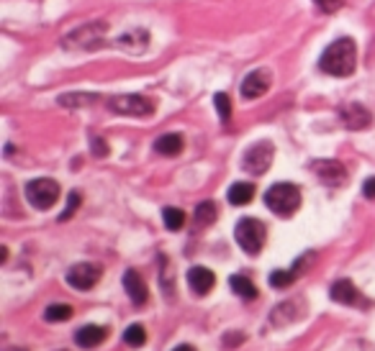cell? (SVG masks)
Returning <instances> with one entry per match:
<instances>
[{
	"label": "cell",
	"mask_w": 375,
	"mask_h": 351,
	"mask_svg": "<svg viewBox=\"0 0 375 351\" xmlns=\"http://www.w3.org/2000/svg\"><path fill=\"white\" fill-rule=\"evenodd\" d=\"M329 295L339 305H360V292H357V288L349 279H337V282L331 285Z\"/></svg>",
	"instance_id": "14"
},
{
	"label": "cell",
	"mask_w": 375,
	"mask_h": 351,
	"mask_svg": "<svg viewBox=\"0 0 375 351\" xmlns=\"http://www.w3.org/2000/svg\"><path fill=\"white\" fill-rule=\"evenodd\" d=\"M357 64V46L352 39H337L334 44L324 49V54L319 59L321 72L331 74V77H349L355 72Z\"/></svg>",
	"instance_id": "1"
},
{
	"label": "cell",
	"mask_w": 375,
	"mask_h": 351,
	"mask_svg": "<svg viewBox=\"0 0 375 351\" xmlns=\"http://www.w3.org/2000/svg\"><path fill=\"white\" fill-rule=\"evenodd\" d=\"M162 223H165V228H170V231H180L185 225V213L180 208H165V210H162Z\"/></svg>",
	"instance_id": "20"
},
{
	"label": "cell",
	"mask_w": 375,
	"mask_h": 351,
	"mask_svg": "<svg viewBox=\"0 0 375 351\" xmlns=\"http://www.w3.org/2000/svg\"><path fill=\"white\" fill-rule=\"evenodd\" d=\"M155 152L165 154V157H177L183 152V136L180 134H162L155 141Z\"/></svg>",
	"instance_id": "17"
},
{
	"label": "cell",
	"mask_w": 375,
	"mask_h": 351,
	"mask_svg": "<svg viewBox=\"0 0 375 351\" xmlns=\"http://www.w3.org/2000/svg\"><path fill=\"white\" fill-rule=\"evenodd\" d=\"M265 205L275 216H293L301 205V190L291 182H278L265 192Z\"/></svg>",
	"instance_id": "2"
},
{
	"label": "cell",
	"mask_w": 375,
	"mask_h": 351,
	"mask_svg": "<svg viewBox=\"0 0 375 351\" xmlns=\"http://www.w3.org/2000/svg\"><path fill=\"white\" fill-rule=\"evenodd\" d=\"M229 285L231 290H234L239 297H244V300H255L257 297V288L252 285V279L244 277V274H231Z\"/></svg>",
	"instance_id": "19"
},
{
	"label": "cell",
	"mask_w": 375,
	"mask_h": 351,
	"mask_svg": "<svg viewBox=\"0 0 375 351\" xmlns=\"http://www.w3.org/2000/svg\"><path fill=\"white\" fill-rule=\"evenodd\" d=\"M363 192H365L367 200H375V177H367L365 185H363Z\"/></svg>",
	"instance_id": "31"
},
{
	"label": "cell",
	"mask_w": 375,
	"mask_h": 351,
	"mask_svg": "<svg viewBox=\"0 0 375 351\" xmlns=\"http://www.w3.org/2000/svg\"><path fill=\"white\" fill-rule=\"evenodd\" d=\"M106 336H108V328H103V325H83L75 333V341L83 349H95V346H101Z\"/></svg>",
	"instance_id": "16"
},
{
	"label": "cell",
	"mask_w": 375,
	"mask_h": 351,
	"mask_svg": "<svg viewBox=\"0 0 375 351\" xmlns=\"http://www.w3.org/2000/svg\"><path fill=\"white\" fill-rule=\"evenodd\" d=\"M106 23H88V26L83 28H75L73 34H67L64 37L62 44L67 46V49H95V46L103 41V34H106Z\"/></svg>",
	"instance_id": "6"
},
{
	"label": "cell",
	"mask_w": 375,
	"mask_h": 351,
	"mask_svg": "<svg viewBox=\"0 0 375 351\" xmlns=\"http://www.w3.org/2000/svg\"><path fill=\"white\" fill-rule=\"evenodd\" d=\"M339 116H342V123L349 128V131H363L373 123V116H370V110L365 106H360V103H349L345 108L339 110Z\"/></svg>",
	"instance_id": "10"
},
{
	"label": "cell",
	"mask_w": 375,
	"mask_h": 351,
	"mask_svg": "<svg viewBox=\"0 0 375 351\" xmlns=\"http://www.w3.org/2000/svg\"><path fill=\"white\" fill-rule=\"evenodd\" d=\"M95 100V95H80V92H73V95H62L59 98V106H64V108H75V106H88V103H93Z\"/></svg>",
	"instance_id": "25"
},
{
	"label": "cell",
	"mask_w": 375,
	"mask_h": 351,
	"mask_svg": "<svg viewBox=\"0 0 375 351\" xmlns=\"http://www.w3.org/2000/svg\"><path fill=\"white\" fill-rule=\"evenodd\" d=\"M6 259H8V249L3 246V249H0V261H6Z\"/></svg>",
	"instance_id": "33"
},
{
	"label": "cell",
	"mask_w": 375,
	"mask_h": 351,
	"mask_svg": "<svg viewBox=\"0 0 375 351\" xmlns=\"http://www.w3.org/2000/svg\"><path fill=\"white\" fill-rule=\"evenodd\" d=\"M44 318L49 321V323H62V321H70V318H73V308L62 305V303H55V305H49L44 310Z\"/></svg>",
	"instance_id": "21"
},
{
	"label": "cell",
	"mask_w": 375,
	"mask_h": 351,
	"mask_svg": "<svg viewBox=\"0 0 375 351\" xmlns=\"http://www.w3.org/2000/svg\"><path fill=\"white\" fill-rule=\"evenodd\" d=\"M124 341L131 346V349H139V346H144L146 343V331H144V325H128L126 331H124Z\"/></svg>",
	"instance_id": "22"
},
{
	"label": "cell",
	"mask_w": 375,
	"mask_h": 351,
	"mask_svg": "<svg viewBox=\"0 0 375 351\" xmlns=\"http://www.w3.org/2000/svg\"><path fill=\"white\" fill-rule=\"evenodd\" d=\"M80 208V192L75 190V192H70L67 195V208H64L62 213H59V223H64V221H70V218L75 216V210Z\"/></svg>",
	"instance_id": "26"
},
{
	"label": "cell",
	"mask_w": 375,
	"mask_h": 351,
	"mask_svg": "<svg viewBox=\"0 0 375 351\" xmlns=\"http://www.w3.org/2000/svg\"><path fill=\"white\" fill-rule=\"evenodd\" d=\"M108 108L119 116H152L155 113V100L146 95H116L108 100Z\"/></svg>",
	"instance_id": "4"
},
{
	"label": "cell",
	"mask_w": 375,
	"mask_h": 351,
	"mask_svg": "<svg viewBox=\"0 0 375 351\" xmlns=\"http://www.w3.org/2000/svg\"><path fill=\"white\" fill-rule=\"evenodd\" d=\"M195 221H198L201 225H211L213 221H216V205H213L211 200L201 203V205L195 208Z\"/></svg>",
	"instance_id": "23"
},
{
	"label": "cell",
	"mask_w": 375,
	"mask_h": 351,
	"mask_svg": "<svg viewBox=\"0 0 375 351\" xmlns=\"http://www.w3.org/2000/svg\"><path fill=\"white\" fill-rule=\"evenodd\" d=\"M273 144L270 141H257L255 146H249L244 152V159H242V167L249 172V174H262V172L270 170L273 164Z\"/></svg>",
	"instance_id": "7"
},
{
	"label": "cell",
	"mask_w": 375,
	"mask_h": 351,
	"mask_svg": "<svg viewBox=\"0 0 375 351\" xmlns=\"http://www.w3.org/2000/svg\"><path fill=\"white\" fill-rule=\"evenodd\" d=\"M314 174L319 177L324 185H342L345 182V177H347V172H345V167L337 162V159H319V162L311 164Z\"/></svg>",
	"instance_id": "9"
},
{
	"label": "cell",
	"mask_w": 375,
	"mask_h": 351,
	"mask_svg": "<svg viewBox=\"0 0 375 351\" xmlns=\"http://www.w3.org/2000/svg\"><path fill=\"white\" fill-rule=\"evenodd\" d=\"M296 274H298L296 270H275L273 274H270V285L278 290H283V288H288V285H293Z\"/></svg>",
	"instance_id": "24"
},
{
	"label": "cell",
	"mask_w": 375,
	"mask_h": 351,
	"mask_svg": "<svg viewBox=\"0 0 375 351\" xmlns=\"http://www.w3.org/2000/svg\"><path fill=\"white\" fill-rule=\"evenodd\" d=\"M342 3L345 0H314V6L319 10H324V13H334V10L342 8Z\"/></svg>",
	"instance_id": "28"
},
{
	"label": "cell",
	"mask_w": 375,
	"mask_h": 351,
	"mask_svg": "<svg viewBox=\"0 0 375 351\" xmlns=\"http://www.w3.org/2000/svg\"><path fill=\"white\" fill-rule=\"evenodd\" d=\"M124 290L128 292V297H131V303L134 305H144L146 303V285H144V279L139 277V272L137 270H128L124 272Z\"/></svg>",
	"instance_id": "15"
},
{
	"label": "cell",
	"mask_w": 375,
	"mask_h": 351,
	"mask_svg": "<svg viewBox=\"0 0 375 351\" xmlns=\"http://www.w3.org/2000/svg\"><path fill=\"white\" fill-rule=\"evenodd\" d=\"M213 103H216V110H219V118H221V121H229V118H231V103H229V95H227V92H216V98H213Z\"/></svg>",
	"instance_id": "27"
},
{
	"label": "cell",
	"mask_w": 375,
	"mask_h": 351,
	"mask_svg": "<svg viewBox=\"0 0 375 351\" xmlns=\"http://www.w3.org/2000/svg\"><path fill=\"white\" fill-rule=\"evenodd\" d=\"M90 144H93V154H95V157H106V154H108V144L103 141L101 136H93Z\"/></svg>",
	"instance_id": "29"
},
{
	"label": "cell",
	"mask_w": 375,
	"mask_h": 351,
	"mask_svg": "<svg viewBox=\"0 0 375 351\" xmlns=\"http://www.w3.org/2000/svg\"><path fill=\"white\" fill-rule=\"evenodd\" d=\"M188 285H191V290L195 295H206L216 285V274L211 270H206V267H193L188 272Z\"/></svg>",
	"instance_id": "13"
},
{
	"label": "cell",
	"mask_w": 375,
	"mask_h": 351,
	"mask_svg": "<svg viewBox=\"0 0 375 351\" xmlns=\"http://www.w3.org/2000/svg\"><path fill=\"white\" fill-rule=\"evenodd\" d=\"M270 77L273 74L267 72V70H255V72H249L247 77H244V82H242V98L244 100H255L260 98V95H265L267 88H270Z\"/></svg>",
	"instance_id": "11"
},
{
	"label": "cell",
	"mask_w": 375,
	"mask_h": 351,
	"mask_svg": "<svg viewBox=\"0 0 375 351\" xmlns=\"http://www.w3.org/2000/svg\"><path fill=\"white\" fill-rule=\"evenodd\" d=\"M255 198V185L252 182H234L229 188V203L231 205H247Z\"/></svg>",
	"instance_id": "18"
},
{
	"label": "cell",
	"mask_w": 375,
	"mask_h": 351,
	"mask_svg": "<svg viewBox=\"0 0 375 351\" xmlns=\"http://www.w3.org/2000/svg\"><path fill=\"white\" fill-rule=\"evenodd\" d=\"M26 200L37 210H49L59 200V185L49 177H41V180H31L26 185Z\"/></svg>",
	"instance_id": "5"
},
{
	"label": "cell",
	"mask_w": 375,
	"mask_h": 351,
	"mask_svg": "<svg viewBox=\"0 0 375 351\" xmlns=\"http://www.w3.org/2000/svg\"><path fill=\"white\" fill-rule=\"evenodd\" d=\"M306 313V305H303L301 297H296L291 303H280V305L273 310V323L275 325H285V323H293V321H298L303 318Z\"/></svg>",
	"instance_id": "12"
},
{
	"label": "cell",
	"mask_w": 375,
	"mask_h": 351,
	"mask_svg": "<svg viewBox=\"0 0 375 351\" xmlns=\"http://www.w3.org/2000/svg\"><path fill=\"white\" fill-rule=\"evenodd\" d=\"M244 341V333H224V349H234Z\"/></svg>",
	"instance_id": "30"
},
{
	"label": "cell",
	"mask_w": 375,
	"mask_h": 351,
	"mask_svg": "<svg viewBox=\"0 0 375 351\" xmlns=\"http://www.w3.org/2000/svg\"><path fill=\"white\" fill-rule=\"evenodd\" d=\"M234 236H237V243L242 246V252L247 254H260L262 252V246H265V223L262 221H257V218H242L234 228Z\"/></svg>",
	"instance_id": "3"
},
{
	"label": "cell",
	"mask_w": 375,
	"mask_h": 351,
	"mask_svg": "<svg viewBox=\"0 0 375 351\" xmlns=\"http://www.w3.org/2000/svg\"><path fill=\"white\" fill-rule=\"evenodd\" d=\"M173 351H195V346H191V343H183V346H177V349Z\"/></svg>",
	"instance_id": "32"
},
{
	"label": "cell",
	"mask_w": 375,
	"mask_h": 351,
	"mask_svg": "<svg viewBox=\"0 0 375 351\" xmlns=\"http://www.w3.org/2000/svg\"><path fill=\"white\" fill-rule=\"evenodd\" d=\"M98 279H101V270L95 267V264H88V261H83V264H75L73 270L67 272V282H70V288L75 290H93L95 285H98Z\"/></svg>",
	"instance_id": "8"
}]
</instances>
